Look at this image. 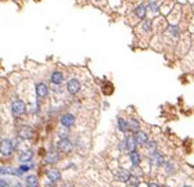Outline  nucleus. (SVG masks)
<instances>
[{
  "instance_id": "393cba45",
  "label": "nucleus",
  "mask_w": 194,
  "mask_h": 187,
  "mask_svg": "<svg viewBox=\"0 0 194 187\" xmlns=\"http://www.w3.org/2000/svg\"><path fill=\"white\" fill-rule=\"evenodd\" d=\"M146 146H147V148L150 150V153H154V151H157V143H155V141H150V140H148L147 143H146Z\"/></svg>"
},
{
  "instance_id": "9b49d317",
  "label": "nucleus",
  "mask_w": 194,
  "mask_h": 187,
  "mask_svg": "<svg viewBox=\"0 0 194 187\" xmlns=\"http://www.w3.org/2000/svg\"><path fill=\"white\" fill-rule=\"evenodd\" d=\"M129 159H130L133 166H139L140 161H142V155H140V153H137L135 150V151H132V153H129Z\"/></svg>"
},
{
  "instance_id": "20e7f679",
  "label": "nucleus",
  "mask_w": 194,
  "mask_h": 187,
  "mask_svg": "<svg viewBox=\"0 0 194 187\" xmlns=\"http://www.w3.org/2000/svg\"><path fill=\"white\" fill-rule=\"evenodd\" d=\"M2 175H11V176H22L24 172L20 168H11V166H4L2 165Z\"/></svg>"
},
{
  "instance_id": "7ed1b4c3",
  "label": "nucleus",
  "mask_w": 194,
  "mask_h": 187,
  "mask_svg": "<svg viewBox=\"0 0 194 187\" xmlns=\"http://www.w3.org/2000/svg\"><path fill=\"white\" fill-rule=\"evenodd\" d=\"M67 90H68L71 94H76V93L81 90V82L75 78L69 79L68 82H67Z\"/></svg>"
},
{
  "instance_id": "ddd939ff",
  "label": "nucleus",
  "mask_w": 194,
  "mask_h": 187,
  "mask_svg": "<svg viewBox=\"0 0 194 187\" xmlns=\"http://www.w3.org/2000/svg\"><path fill=\"white\" fill-rule=\"evenodd\" d=\"M133 136H135V140H136V143H137V144H146V143L148 141V136L146 135L143 130L136 132Z\"/></svg>"
},
{
  "instance_id": "0eeeda50",
  "label": "nucleus",
  "mask_w": 194,
  "mask_h": 187,
  "mask_svg": "<svg viewBox=\"0 0 194 187\" xmlns=\"http://www.w3.org/2000/svg\"><path fill=\"white\" fill-rule=\"evenodd\" d=\"M60 121H61V125H63L64 128H71L75 123V116L72 114H64Z\"/></svg>"
},
{
  "instance_id": "4be33fe9",
  "label": "nucleus",
  "mask_w": 194,
  "mask_h": 187,
  "mask_svg": "<svg viewBox=\"0 0 194 187\" xmlns=\"http://www.w3.org/2000/svg\"><path fill=\"white\" fill-rule=\"evenodd\" d=\"M126 183H128L129 186H139V184H140V177H139L137 175H132Z\"/></svg>"
},
{
  "instance_id": "f8f14e48",
  "label": "nucleus",
  "mask_w": 194,
  "mask_h": 187,
  "mask_svg": "<svg viewBox=\"0 0 194 187\" xmlns=\"http://www.w3.org/2000/svg\"><path fill=\"white\" fill-rule=\"evenodd\" d=\"M132 176V173L129 171H126V169H118L117 171V179H118L119 182H128L129 177Z\"/></svg>"
},
{
  "instance_id": "f03ea898",
  "label": "nucleus",
  "mask_w": 194,
  "mask_h": 187,
  "mask_svg": "<svg viewBox=\"0 0 194 187\" xmlns=\"http://www.w3.org/2000/svg\"><path fill=\"white\" fill-rule=\"evenodd\" d=\"M25 112H26V105L22 100H14L11 103V114L14 116H21Z\"/></svg>"
},
{
  "instance_id": "a878e982",
  "label": "nucleus",
  "mask_w": 194,
  "mask_h": 187,
  "mask_svg": "<svg viewBox=\"0 0 194 187\" xmlns=\"http://www.w3.org/2000/svg\"><path fill=\"white\" fill-rule=\"evenodd\" d=\"M143 29H144L146 32H151V29H153L151 21H150V20H146L144 22H143Z\"/></svg>"
},
{
  "instance_id": "7c9ffc66",
  "label": "nucleus",
  "mask_w": 194,
  "mask_h": 187,
  "mask_svg": "<svg viewBox=\"0 0 194 187\" xmlns=\"http://www.w3.org/2000/svg\"><path fill=\"white\" fill-rule=\"evenodd\" d=\"M14 187H24V186L21 183H15V184H14Z\"/></svg>"
},
{
  "instance_id": "f3484780",
  "label": "nucleus",
  "mask_w": 194,
  "mask_h": 187,
  "mask_svg": "<svg viewBox=\"0 0 194 187\" xmlns=\"http://www.w3.org/2000/svg\"><path fill=\"white\" fill-rule=\"evenodd\" d=\"M32 158H33V151H31V150L24 151V153L20 154V161L21 162H29Z\"/></svg>"
},
{
  "instance_id": "cd10ccee",
  "label": "nucleus",
  "mask_w": 194,
  "mask_h": 187,
  "mask_svg": "<svg viewBox=\"0 0 194 187\" xmlns=\"http://www.w3.org/2000/svg\"><path fill=\"white\" fill-rule=\"evenodd\" d=\"M150 8H151L153 11H155V13H158V6L155 2H151V3H150Z\"/></svg>"
},
{
  "instance_id": "423d86ee",
  "label": "nucleus",
  "mask_w": 194,
  "mask_h": 187,
  "mask_svg": "<svg viewBox=\"0 0 194 187\" xmlns=\"http://www.w3.org/2000/svg\"><path fill=\"white\" fill-rule=\"evenodd\" d=\"M33 136V129L31 126H21L18 130V137L24 139V140H29Z\"/></svg>"
},
{
  "instance_id": "6e6552de",
  "label": "nucleus",
  "mask_w": 194,
  "mask_h": 187,
  "mask_svg": "<svg viewBox=\"0 0 194 187\" xmlns=\"http://www.w3.org/2000/svg\"><path fill=\"white\" fill-rule=\"evenodd\" d=\"M47 94H49V89H47V86L44 85V83H38L36 85V97H38V100L44 99Z\"/></svg>"
},
{
  "instance_id": "c85d7f7f",
  "label": "nucleus",
  "mask_w": 194,
  "mask_h": 187,
  "mask_svg": "<svg viewBox=\"0 0 194 187\" xmlns=\"http://www.w3.org/2000/svg\"><path fill=\"white\" fill-rule=\"evenodd\" d=\"M0 187H10L8 186V180H6V179H2V180H0Z\"/></svg>"
},
{
  "instance_id": "72a5a7b5",
  "label": "nucleus",
  "mask_w": 194,
  "mask_h": 187,
  "mask_svg": "<svg viewBox=\"0 0 194 187\" xmlns=\"http://www.w3.org/2000/svg\"><path fill=\"white\" fill-rule=\"evenodd\" d=\"M164 187H166V186H164Z\"/></svg>"
},
{
  "instance_id": "4468645a",
  "label": "nucleus",
  "mask_w": 194,
  "mask_h": 187,
  "mask_svg": "<svg viewBox=\"0 0 194 187\" xmlns=\"http://www.w3.org/2000/svg\"><path fill=\"white\" fill-rule=\"evenodd\" d=\"M50 80H51V83H54V85H61L63 80H64L63 72H60V71H54V72L51 74V76H50Z\"/></svg>"
},
{
  "instance_id": "39448f33",
  "label": "nucleus",
  "mask_w": 194,
  "mask_h": 187,
  "mask_svg": "<svg viewBox=\"0 0 194 187\" xmlns=\"http://www.w3.org/2000/svg\"><path fill=\"white\" fill-rule=\"evenodd\" d=\"M57 148H58L60 151H63V153H71L74 148V144L68 139H61V140L58 141V144H57Z\"/></svg>"
},
{
  "instance_id": "dca6fc26",
  "label": "nucleus",
  "mask_w": 194,
  "mask_h": 187,
  "mask_svg": "<svg viewBox=\"0 0 194 187\" xmlns=\"http://www.w3.org/2000/svg\"><path fill=\"white\" fill-rule=\"evenodd\" d=\"M47 179L51 182H54V183H57V182L61 180V172L60 171H56V169H53V171L47 172Z\"/></svg>"
},
{
  "instance_id": "f257e3e1",
  "label": "nucleus",
  "mask_w": 194,
  "mask_h": 187,
  "mask_svg": "<svg viewBox=\"0 0 194 187\" xmlns=\"http://www.w3.org/2000/svg\"><path fill=\"white\" fill-rule=\"evenodd\" d=\"M17 147V143L10 139H2V157H10L14 148Z\"/></svg>"
},
{
  "instance_id": "412c9836",
  "label": "nucleus",
  "mask_w": 194,
  "mask_h": 187,
  "mask_svg": "<svg viewBox=\"0 0 194 187\" xmlns=\"http://www.w3.org/2000/svg\"><path fill=\"white\" fill-rule=\"evenodd\" d=\"M46 164H56L57 161H58V154L57 153H49V154L46 155Z\"/></svg>"
},
{
  "instance_id": "bb28decb",
  "label": "nucleus",
  "mask_w": 194,
  "mask_h": 187,
  "mask_svg": "<svg viewBox=\"0 0 194 187\" xmlns=\"http://www.w3.org/2000/svg\"><path fill=\"white\" fill-rule=\"evenodd\" d=\"M168 29H169V32H171L173 36H176V38L179 36V28H178V25H169Z\"/></svg>"
},
{
  "instance_id": "5701e85b",
  "label": "nucleus",
  "mask_w": 194,
  "mask_h": 187,
  "mask_svg": "<svg viewBox=\"0 0 194 187\" xmlns=\"http://www.w3.org/2000/svg\"><path fill=\"white\" fill-rule=\"evenodd\" d=\"M165 171H166L168 175H173V172H175L173 162H166V164H165Z\"/></svg>"
},
{
  "instance_id": "b1692460",
  "label": "nucleus",
  "mask_w": 194,
  "mask_h": 187,
  "mask_svg": "<svg viewBox=\"0 0 194 187\" xmlns=\"http://www.w3.org/2000/svg\"><path fill=\"white\" fill-rule=\"evenodd\" d=\"M32 168H35V165H33L32 162H31V164H21L20 165V169L24 172V173H25V172H28V171H31Z\"/></svg>"
},
{
  "instance_id": "1a4fd4ad",
  "label": "nucleus",
  "mask_w": 194,
  "mask_h": 187,
  "mask_svg": "<svg viewBox=\"0 0 194 187\" xmlns=\"http://www.w3.org/2000/svg\"><path fill=\"white\" fill-rule=\"evenodd\" d=\"M150 157H151L153 162H154L157 166H162V165H165L166 162H165V158L164 155H161L158 151H154V153H150Z\"/></svg>"
},
{
  "instance_id": "6ab92c4d",
  "label": "nucleus",
  "mask_w": 194,
  "mask_h": 187,
  "mask_svg": "<svg viewBox=\"0 0 194 187\" xmlns=\"http://www.w3.org/2000/svg\"><path fill=\"white\" fill-rule=\"evenodd\" d=\"M118 129L121 132H128L129 130V123H128V121L126 119H123V118H118Z\"/></svg>"
},
{
  "instance_id": "a211bd4d",
  "label": "nucleus",
  "mask_w": 194,
  "mask_h": 187,
  "mask_svg": "<svg viewBox=\"0 0 194 187\" xmlns=\"http://www.w3.org/2000/svg\"><path fill=\"white\" fill-rule=\"evenodd\" d=\"M135 15L137 17V18H140V20H143L146 17V6L144 4H140V6H137L135 8Z\"/></svg>"
},
{
  "instance_id": "aec40b11",
  "label": "nucleus",
  "mask_w": 194,
  "mask_h": 187,
  "mask_svg": "<svg viewBox=\"0 0 194 187\" xmlns=\"http://www.w3.org/2000/svg\"><path fill=\"white\" fill-rule=\"evenodd\" d=\"M128 123H129V130L130 132L136 133V132L140 130V125H139V122L136 121V119H129Z\"/></svg>"
},
{
  "instance_id": "2f4dec72",
  "label": "nucleus",
  "mask_w": 194,
  "mask_h": 187,
  "mask_svg": "<svg viewBox=\"0 0 194 187\" xmlns=\"http://www.w3.org/2000/svg\"><path fill=\"white\" fill-rule=\"evenodd\" d=\"M183 187H191V186H183Z\"/></svg>"
},
{
  "instance_id": "c756f323",
  "label": "nucleus",
  "mask_w": 194,
  "mask_h": 187,
  "mask_svg": "<svg viewBox=\"0 0 194 187\" xmlns=\"http://www.w3.org/2000/svg\"><path fill=\"white\" fill-rule=\"evenodd\" d=\"M148 187H161V186L157 183H148Z\"/></svg>"
},
{
  "instance_id": "473e14b6",
  "label": "nucleus",
  "mask_w": 194,
  "mask_h": 187,
  "mask_svg": "<svg viewBox=\"0 0 194 187\" xmlns=\"http://www.w3.org/2000/svg\"><path fill=\"white\" fill-rule=\"evenodd\" d=\"M94 2H100V0H94Z\"/></svg>"
},
{
  "instance_id": "9d476101",
  "label": "nucleus",
  "mask_w": 194,
  "mask_h": 187,
  "mask_svg": "<svg viewBox=\"0 0 194 187\" xmlns=\"http://www.w3.org/2000/svg\"><path fill=\"white\" fill-rule=\"evenodd\" d=\"M125 144H126V150H128L129 153L135 151L136 150V146H137V143H136V140H135V136H133V135H128V136H126Z\"/></svg>"
},
{
  "instance_id": "2eb2a0df",
  "label": "nucleus",
  "mask_w": 194,
  "mask_h": 187,
  "mask_svg": "<svg viewBox=\"0 0 194 187\" xmlns=\"http://www.w3.org/2000/svg\"><path fill=\"white\" fill-rule=\"evenodd\" d=\"M25 182H26V187H39V179L35 175H28Z\"/></svg>"
}]
</instances>
